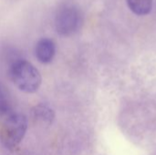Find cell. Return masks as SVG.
<instances>
[{
	"instance_id": "52a82bcc",
	"label": "cell",
	"mask_w": 156,
	"mask_h": 155,
	"mask_svg": "<svg viewBox=\"0 0 156 155\" xmlns=\"http://www.w3.org/2000/svg\"><path fill=\"white\" fill-rule=\"evenodd\" d=\"M13 113L11 111V102L5 88L0 83V116L7 117Z\"/></svg>"
},
{
	"instance_id": "3957f363",
	"label": "cell",
	"mask_w": 156,
	"mask_h": 155,
	"mask_svg": "<svg viewBox=\"0 0 156 155\" xmlns=\"http://www.w3.org/2000/svg\"><path fill=\"white\" fill-rule=\"evenodd\" d=\"M82 15L80 8L72 3L61 4L56 12L55 28L56 31L64 37L75 34L81 26Z\"/></svg>"
},
{
	"instance_id": "277c9868",
	"label": "cell",
	"mask_w": 156,
	"mask_h": 155,
	"mask_svg": "<svg viewBox=\"0 0 156 155\" xmlns=\"http://www.w3.org/2000/svg\"><path fill=\"white\" fill-rule=\"evenodd\" d=\"M35 54L40 63H50L56 54V45L50 38H41L36 45Z\"/></svg>"
},
{
	"instance_id": "6da1fadb",
	"label": "cell",
	"mask_w": 156,
	"mask_h": 155,
	"mask_svg": "<svg viewBox=\"0 0 156 155\" xmlns=\"http://www.w3.org/2000/svg\"><path fill=\"white\" fill-rule=\"evenodd\" d=\"M9 77L16 88L25 93H35L42 83L39 70L29 61L18 58L9 67Z\"/></svg>"
},
{
	"instance_id": "7a4b0ae2",
	"label": "cell",
	"mask_w": 156,
	"mask_h": 155,
	"mask_svg": "<svg viewBox=\"0 0 156 155\" xmlns=\"http://www.w3.org/2000/svg\"><path fill=\"white\" fill-rule=\"evenodd\" d=\"M27 130V119L21 113L8 115L0 130V141L8 151H14L24 139Z\"/></svg>"
},
{
	"instance_id": "8992f818",
	"label": "cell",
	"mask_w": 156,
	"mask_h": 155,
	"mask_svg": "<svg viewBox=\"0 0 156 155\" xmlns=\"http://www.w3.org/2000/svg\"><path fill=\"white\" fill-rule=\"evenodd\" d=\"M131 11L138 16L148 15L153 8V0H126Z\"/></svg>"
},
{
	"instance_id": "ba28073f",
	"label": "cell",
	"mask_w": 156,
	"mask_h": 155,
	"mask_svg": "<svg viewBox=\"0 0 156 155\" xmlns=\"http://www.w3.org/2000/svg\"><path fill=\"white\" fill-rule=\"evenodd\" d=\"M16 155H30L28 153H27V152H20V153H16Z\"/></svg>"
},
{
	"instance_id": "5b68a950",
	"label": "cell",
	"mask_w": 156,
	"mask_h": 155,
	"mask_svg": "<svg viewBox=\"0 0 156 155\" xmlns=\"http://www.w3.org/2000/svg\"><path fill=\"white\" fill-rule=\"evenodd\" d=\"M31 117L35 122L50 125L55 119V112L48 104L39 103L31 110Z\"/></svg>"
}]
</instances>
